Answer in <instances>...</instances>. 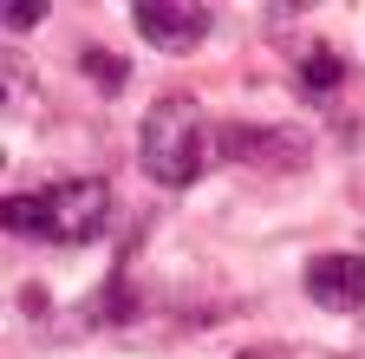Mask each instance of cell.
I'll list each match as a JSON object with an SVG mask.
<instances>
[{
    "instance_id": "cell-1",
    "label": "cell",
    "mask_w": 365,
    "mask_h": 359,
    "mask_svg": "<svg viewBox=\"0 0 365 359\" xmlns=\"http://www.w3.org/2000/svg\"><path fill=\"white\" fill-rule=\"evenodd\" d=\"M0 216H7L14 236L53 242V248H85L111 222V183L105 176H59L46 190H14L0 203Z\"/></svg>"
},
{
    "instance_id": "cell-2",
    "label": "cell",
    "mask_w": 365,
    "mask_h": 359,
    "mask_svg": "<svg viewBox=\"0 0 365 359\" xmlns=\"http://www.w3.org/2000/svg\"><path fill=\"white\" fill-rule=\"evenodd\" d=\"M137 163H144L150 183H163V190H190L196 176L215 163V124L202 118V105H196V98H182V92L157 98V105L144 111Z\"/></svg>"
},
{
    "instance_id": "cell-3",
    "label": "cell",
    "mask_w": 365,
    "mask_h": 359,
    "mask_svg": "<svg viewBox=\"0 0 365 359\" xmlns=\"http://www.w3.org/2000/svg\"><path fill=\"white\" fill-rule=\"evenodd\" d=\"M215 157L261 163V170H300L313 157V138L294 124H215Z\"/></svg>"
},
{
    "instance_id": "cell-4",
    "label": "cell",
    "mask_w": 365,
    "mask_h": 359,
    "mask_svg": "<svg viewBox=\"0 0 365 359\" xmlns=\"http://www.w3.org/2000/svg\"><path fill=\"white\" fill-rule=\"evenodd\" d=\"M130 26H137V39H150L157 53H196L209 39V26H215V14L209 7H170V0H137Z\"/></svg>"
},
{
    "instance_id": "cell-5",
    "label": "cell",
    "mask_w": 365,
    "mask_h": 359,
    "mask_svg": "<svg viewBox=\"0 0 365 359\" xmlns=\"http://www.w3.org/2000/svg\"><path fill=\"white\" fill-rule=\"evenodd\" d=\"M307 300L327 313L365 307V255H313L307 261Z\"/></svg>"
},
{
    "instance_id": "cell-6",
    "label": "cell",
    "mask_w": 365,
    "mask_h": 359,
    "mask_svg": "<svg viewBox=\"0 0 365 359\" xmlns=\"http://www.w3.org/2000/svg\"><path fill=\"white\" fill-rule=\"evenodd\" d=\"M294 92H300L307 105H333L339 92H352V66H346V53H333L327 39H307L300 59H294Z\"/></svg>"
},
{
    "instance_id": "cell-7",
    "label": "cell",
    "mask_w": 365,
    "mask_h": 359,
    "mask_svg": "<svg viewBox=\"0 0 365 359\" xmlns=\"http://www.w3.org/2000/svg\"><path fill=\"white\" fill-rule=\"evenodd\" d=\"M78 72L98 79V92H105V98H118L124 85H130V66H124L118 53H105V46H85V53H78Z\"/></svg>"
},
{
    "instance_id": "cell-8",
    "label": "cell",
    "mask_w": 365,
    "mask_h": 359,
    "mask_svg": "<svg viewBox=\"0 0 365 359\" xmlns=\"http://www.w3.org/2000/svg\"><path fill=\"white\" fill-rule=\"evenodd\" d=\"M46 20V0H7V33H26Z\"/></svg>"
},
{
    "instance_id": "cell-9",
    "label": "cell",
    "mask_w": 365,
    "mask_h": 359,
    "mask_svg": "<svg viewBox=\"0 0 365 359\" xmlns=\"http://www.w3.org/2000/svg\"><path fill=\"white\" fill-rule=\"evenodd\" d=\"M20 307H26L33 320H39V313H46V288H20Z\"/></svg>"
},
{
    "instance_id": "cell-10",
    "label": "cell",
    "mask_w": 365,
    "mask_h": 359,
    "mask_svg": "<svg viewBox=\"0 0 365 359\" xmlns=\"http://www.w3.org/2000/svg\"><path fill=\"white\" fill-rule=\"evenodd\" d=\"M235 359H287L281 346H248V353H235Z\"/></svg>"
}]
</instances>
